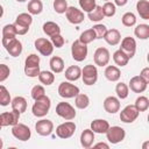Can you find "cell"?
Listing matches in <instances>:
<instances>
[{
	"mask_svg": "<svg viewBox=\"0 0 149 149\" xmlns=\"http://www.w3.org/2000/svg\"><path fill=\"white\" fill-rule=\"evenodd\" d=\"M40 56L30 54L24 61V73L27 77L35 78L40 74Z\"/></svg>",
	"mask_w": 149,
	"mask_h": 149,
	"instance_id": "cell-1",
	"label": "cell"
},
{
	"mask_svg": "<svg viewBox=\"0 0 149 149\" xmlns=\"http://www.w3.org/2000/svg\"><path fill=\"white\" fill-rule=\"evenodd\" d=\"M33 22V16L29 13H21L16 16L15 22L13 23L15 27L16 35H24L28 33L29 27Z\"/></svg>",
	"mask_w": 149,
	"mask_h": 149,
	"instance_id": "cell-2",
	"label": "cell"
},
{
	"mask_svg": "<svg viewBox=\"0 0 149 149\" xmlns=\"http://www.w3.org/2000/svg\"><path fill=\"white\" fill-rule=\"evenodd\" d=\"M50 106H51V101H50V98L48 95H43L38 99L35 100L33 107H31V112L37 118H42L44 115L48 114L49 109H50Z\"/></svg>",
	"mask_w": 149,
	"mask_h": 149,
	"instance_id": "cell-3",
	"label": "cell"
},
{
	"mask_svg": "<svg viewBox=\"0 0 149 149\" xmlns=\"http://www.w3.org/2000/svg\"><path fill=\"white\" fill-rule=\"evenodd\" d=\"M2 45L13 57H17L22 52V43L16 37H2Z\"/></svg>",
	"mask_w": 149,
	"mask_h": 149,
	"instance_id": "cell-4",
	"label": "cell"
},
{
	"mask_svg": "<svg viewBox=\"0 0 149 149\" xmlns=\"http://www.w3.org/2000/svg\"><path fill=\"white\" fill-rule=\"evenodd\" d=\"M56 114L61 118H63L64 120H73L76 118V109L65 101L58 102L56 106Z\"/></svg>",
	"mask_w": 149,
	"mask_h": 149,
	"instance_id": "cell-5",
	"label": "cell"
},
{
	"mask_svg": "<svg viewBox=\"0 0 149 149\" xmlns=\"http://www.w3.org/2000/svg\"><path fill=\"white\" fill-rule=\"evenodd\" d=\"M81 78L85 85H93L98 80V70L94 65L87 64L81 70Z\"/></svg>",
	"mask_w": 149,
	"mask_h": 149,
	"instance_id": "cell-6",
	"label": "cell"
},
{
	"mask_svg": "<svg viewBox=\"0 0 149 149\" xmlns=\"http://www.w3.org/2000/svg\"><path fill=\"white\" fill-rule=\"evenodd\" d=\"M79 93V87L71 84L70 81H62L58 86V94L62 98L69 99V98H74Z\"/></svg>",
	"mask_w": 149,
	"mask_h": 149,
	"instance_id": "cell-7",
	"label": "cell"
},
{
	"mask_svg": "<svg viewBox=\"0 0 149 149\" xmlns=\"http://www.w3.org/2000/svg\"><path fill=\"white\" fill-rule=\"evenodd\" d=\"M105 134H106V137H107L108 142H111L112 144H116V143L121 142L126 136L125 129L122 127H119V126L109 127Z\"/></svg>",
	"mask_w": 149,
	"mask_h": 149,
	"instance_id": "cell-8",
	"label": "cell"
},
{
	"mask_svg": "<svg viewBox=\"0 0 149 149\" xmlns=\"http://www.w3.org/2000/svg\"><path fill=\"white\" fill-rule=\"evenodd\" d=\"M71 55L72 58L77 62H83L87 57V47L86 44H83L79 42V40L74 41L71 47Z\"/></svg>",
	"mask_w": 149,
	"mask_h": 149,
	"instance_id": "cell-9",
	"label": "cell"
},
{
	"mask_svg": "<svg viewBox=\"0 0 149 149\" xmlns=\"http://www.w3.org/2000/svg\"><path fill=\"white\" fill-rule=\"evenodd\" d=\"M12 134L15 139H17L20 141H28L31 136V132H30L29 127L23 123H19V122L16 125L12 126Z\"/></svg>",
	"mask_w": 149,
	"mask_h": 149,
	"instance_id": "cell-10",
	"label": "cell"
},
{
	"mask_svg": "<svg viewBox=\"0 0 149 149\" xmlns=\"http://www.w3.org/2000/svg\"><path fill=\"white\" fill-rule=\"evenodd\" d=\"M74 132H76V125L71 120L59 125L56 128V135L59 139H69L74 134Z\"/></svg>",
	"mask_w": 149,
	"mask_h": 149,
	"instance_id": "cell-11",
	"label": "cell"
},
{
	"mask_svg": "<svg viewBox=\"0 0 149 149\" xmlns=\"http://www.w3.org/2000/svg\"><path fill=\"white\" fill-rule=\"evenodd\" d=\"M139 114L140 112L134 105H128L120 112V120L125 123H132L137 119Z\"/></svg>",
	"mask_w": 149,
	"mask_h": 149,
	"instance_id": "cell-12",
	"label": "cell"
},
{
	"mask_svg": "<svg viewBox=\"0 0 149 149\" xmlns=\"http://www.w3.org/2000/svg\"><path fill=\"white\" fill-rule=\"evenodd\" d=\"M35 48L36 50L43 55V56H50L54 51V45L51 43V41L47 40V38H43V37H40L37 40H35Z\"/></svg>",
	"mask_w": 149,
	"mask_h": 149,
	"instance_id": "cell-13",
	"label": "cell"
},
{
	"mask_svg": "<svg viewBox=\"0 0 149 149\" xmlns=\"http://www.w3.org/2000/svg\"><path fill=\"white\" fill-rule=\"evenodd\" d=\"M93 59H94V63L95 65H99V66H106L111 59V55H109V51L108 49L106 48H98L95 51H94V56H93Z\"/></svg>",
	"mask_w": 149,
	"mask_h": 149,
	"instance_id": "cell-14",
	"label": "cell"
},
{
	"mask_svg": "<svg viewBox=\"0 0 149 149\" xmlns=\"http://www.w3.org/2000/svg\"><path fill=\"white\" fill-rule=\"evenodd\" d=\"M120 50L122 52H125L128 58H132L134 57L135 52H136V42L133 37L130 36H127L125 37L122 41H121V47H120Z\"/></svg>",
	"mask_w": 149,
	"mask_h": 149,
	"instance_id": "cell-15",
	"label": "cell"
},
{
	"mask_svg": "<svg viewBox=\"0 0 149 149\" xmlns=\"http://www.w3.org/2000/svg\"><path fill=\"white\" fill-rule=\"evenodd\" d=\"M65 15H66L68 21L70 23H73V24H79L84 21V12H81L80 9H78L73 6L68 7Z\"/></svg>",
	"mask_w": 149,
	"mask_h": 149,
	"instance_id": "cell-16",
	"label": "cell"
},
{
	"mask_svg": "<svg viewBox=\"0 0 149 149\" xmlns=\"http://www.w3.org/2000/svg\"><path fill=\"white\" fill-rule=\"evenodd\" d=\"M35 129H36V133L40 134L41 136H49L54 130V123L48 119H42L36 122Z\"/></svg>",
	"mask_w": 149,
	"mask_h": 149,
	"instance_id": "cell-17",
	"label": "cell"
},
{
	"mask_svg": "<svg viewBox=\"0 0 149 149\" xmlns=\"http://www.w3.org/2000/svg\"><path fill=\"white\" fill-rule=\"evenodd\" d=\"M20 112H17L16 109H12V112H5L2 114H0L1 116V122L2 126H14L19 122L20 119Z\"/></svg>",
	"mask_w": 149,
	"mask_h": 149,
	"instance_id": "cell-18",
	"label": "cell"
},
{
	"mask_svg": "<svg viewBox=\"0 0 149 149\" xmlns=\"http://www.w3.org/2000/svg\"><path fill=\"white\" fill-rule=\"evenodd\" d=\"M147 85H148V83L144 79H142L140 76H134L133 78H130L128 87L135 93H142L146 91Z\"/></svg>",
	"mask_w": 149,
	"mask_h": 149,
	"instance_id": "cell-19",
	"label": "cell"
},
{
	"mask_svg": "<svg viewBox=\"0 0 149 149\" xmlns=\"http://www.w3.org/2000/svg\"><path fill=\"white\" fill-rule=\"evenodd\" d=\"M104 108L107 113H111V114H114L116 112H119L120 109V101L116 97H107L105 100H104Z\"/></svg>",
	"mask_w": 149,
	"mask_h": 149,
	"instance_id": "cell-20",
	"label": "cell"
},
{
	"mask_svg": "<svg viewBox=\"0 0 149 149\" xmlns=\"http://www.w3.org/2000/svg\"><path fill=\"white\" fill-rule=\"evenodd\" d=\"M108 128H109V123H108V121H106L104 119H95L91 122V130L93 133L105 134Z\"/></svg>",
	"mask_w": 149,
	"mask_h": 149,
	"instance_id": "cell-21",
	"label": "cell"
},
{
	"mask_svg": "<svg viewBox=\"0 0 149 149\" xmlns=\"http://www.w3.org/2000/svg\"><path fill=\"white\" fill-rule=\"evenodd\" d=\"M104 40L109 44V45H116L120 43L121 41V34L118 29H107L105 36H104Z\"/></svg>",
	"mask_w": 149,
	"mask_h": 149,
	"instance_id": "cell-22",
	"label": "cell"
},
{
	"mask_svg": "<svg viewBox=\"0 0 149 149\" xmlns=\"http://www.w3.org/2000/svg\"><path fill=\"white\" fill-rule=\"evenodd\" d=\"M94 142V133L91 129H85L83 130L80 135V144L84 148H91Z\"/></svg>",
	"mask_w": 149,
	"mask_h": 149,
	"instance_id": "cell-23",
	"label": "cell"
},
{
	"mask_svg": "<svg viewBox=\"0 0 149 149\" xmlns=\"http://www.w3.org/2000/svg\"><path fill=\"white\" fill-rule=\"evenodd\" d=\"M81 77V69L78 65H71L65 70V78L69 81L78 80Z\"/></svg>",
	"mask_w": 149,
	"mask_h": 149,
	"instance_id": "cell-24",
	"label": "cell"
},
{
	"mask_svg": "<svg viewBox=\"0 0 149 149\" xmlns=\"http://www.w3.org/2000/svg\"><path fill=\"white\" fill-rule=\"evenodd\" d=\"M105 77L109 81H118L121 77L120 69L118 66H114V65H108L105 70Z\"/></svg>",
	"mask_w": 149,
	"mask_h": 149,
	"instance_id": "cell-25",
	"label": "cell"
},
{
	"mask_svg": "<svg viewBox=\"0 0 149 149\" xmlns=\"http://www.w3.org/2000/svg\"><path fill=\"white\" fill-rule=\"evenodd\" d=\"M136 9L139 15L143 20H149V2L148 0H139L136 3Z\"/></svg>",
	"mask_w": 149,
	"mask_h": 149,
	"instance_id": "cell-26",
	"label": "cell"
},
{
	"mask_svg": "<svg viewBox=\"0 0 149 149\" xmlns=\"http://www.w3.org/2000/svg\"><path fill=\"white\" fill-rule=\"evenodd\" d=\"M49 65H50V69L54 73H61L64 70V61L59 56L51 57V59L49 62Z\"/></svg>",
	"mask_w": 149,
	"mask_h": 149,
	"instance_id": "cell-27",
	"label": "cell"
},
{
	"mask_svg": "<svg viewBox=\"0 0 149 149\" xmlns=\"http://www.w3.org/2000/svg\"><path fill=\"white\" fill-rule=\"evenodd\" d=\"M43 31L44 34H47L48 36H54V35H57V34H61V28L56 23V22H52V21H47L44 24H43Z\"/></svg>",
	"mask_w": 149,
	"mask_h": 149,
	"instance_id": "cell-28",
	"label": "cell"
},
{
	"mask_svg": "<svg viewBox=\"0 0 149 149\" xmlns=\"http://www.w3.org/2000/svg\"><path fill=\"white\" fill-rule=\"evenodd\" d=\"M10 105L13 109H16L20 113H23L27 109V100L23 97H15L14 99H12Z\"/></svg>",
	"mask_w": 149,
	"mask_h": 149,
	"instance_id": "cell-29",
	"label": "cell"
},
{
	"mask_svg": "<svg viewBox=\"0 0 149 149\" xmlns=\"http://www.w3.org/2000/svg\"><path fill=\"white\" fill-rule=\"evenodd\" d=\"M28 13L31 14V15H37V14H41L42 10H43V3L41 0H30L28 2Z\"/></svg>",
	"mask_w": 149,
	"mask_h": 149,
	"instance_id": "cell-30",
	"label": "cell"
},
{
	"mask_svg": "<svg viewBox=\"0 0 149 149\" xmlns=\"http://www.w3.org/2000/svg\"><path fill=\"white\" fill-rule=\"evenodd\" d=\"M134 34L140 40H147L149 37V26L146 23L137 24L136 28L134 29Z\"/></svg>",
	"mask_w": 149,
	"mask_h": 149,
	"instance_id": "cell-31",
	"label": "cell"
},
{
	"mask_svg": "<svg viewBox=\"0 0 149 149\" xmlns=\"http://www.w3.org/2000/svg\"><path fill=\"white\" fill-rule=\"evenodd\" d=\"M95 40V33L94 30L91 28V29H87V30H84L80 36H79V42L83 43V44H88L91 42H93Z\"/></svg>",
	"mask_w": 149,
	"mask_h": 149,
	"instance_id": "cell-32",
	"label": "cell"
},
{
	"mask_svg": "<svg viewBox=\"0 0 149 149\" xmlns=\"http://www.w3.org/2000/svg\"><path fill=\"white\" fill-rule=\"evenodd\" d=\"M113 61L115 62L116 65H119V66H125V65L128 64L129 58H128V56H127L125 52H122V51L119 49V50H116V51L113 54Z\"/></svg>",
	"mask_w": 149,
	"mask_h": 149,
	"instance_id": "cell-33",
	"label": "cell"
},
{
	"mask_svg": "<svg viewBox=\"0 0 149 149\" xmlns=\"http://www.w3.org/2000/svg\"><path fill=\"white\" fill-rule=\"evenodd\" d=\"M74 105L77 108L79 109H85L88 105H90V98L86 95V94H83V93H78L76 95V99H74Z\"/></svg>",
	"mask_w": 149,
	"mask_h": 149,
	"instance_id": "cell-34",
	"label": "cell"
},
{
	"mask_svg": "<svg viewBox=\"0 0 149 149\" xmlns=\"http://www.w3.org/2000/svg\"><path fill=\"white\" fill-rule=\"evenodd\" d=\"M87 16H88V19H90L91 21H93V22H99V21H101V20L105 17V15H104V13H102V7H101V6H95L92 12L87 13Z\"/></svg>",
	"mask_w": 149,
	"mask_h": 149,
	"instance_id": "cell-35",
	"label": "cell"
},
{
	"mask_svg": "<svg viewBox=\"0 0 149 149\" xmlns=\"http://www.w3.org/2000/svg\"><path fill=\"white\" fill-rule=\"evenodd\" d=\"M38 80L44 85H51L55 80V74L52 71H41L38 74Z\"/></svg>",
	"mask_w": 149,
	"mask_h": 149,
	"instance_id": "cell-36",
	"label": "cell"
},
{
	"mask_svg": "<svg viewBox=\"0 0 149 149\" xmlns=\"http://www.w3.org/2000/svg\"><path fill=\"white\" fill-rule=\"evenodd\" d=\"M134 106L136 107V109L139 112H144L149 108V99L144 95H140L136 100H135V104Z\"/></svg>",
	"mask_w": 149,
	"mask_h": 149,
	"instance_id": "cell-37",
	"label": "cell"
},
{
	"mask_svg": "<svg viewBox=\"0 0 149 149\" xmlns=\"http://www.w3.org/2000/svg\"><path fill=\"white\" fill-rule=\"evenodd\" d=\"M10 101H12V99H10V94H9L8 90L3 85H0V105L8 106L10 104Z\"/></svg>",
	"mask_w": 149,
	"mask_h": 149,
	"instance_id": "cell-38",
	"label": "cell"
},
{
	"mask_svg": "<svg viewBox=\"0 0 149 149\" xmlns=\"http://www.w3.org/2000/svg\"><path fill=\"white\" fill-rule=\"evenodd\" d=\"M115 92L118 94V97L120 99H126L128 97V93H129V87L127 86V84L125 83H118L116 86H115Z\"/></svg>",
	"mask_w": 149,
	"mask_h": 149,
	"instance_id": "cell-39",
	"label": "cell"
},
{
	"mask_svg": "<svg viewBox=\"0 0 149 149\" xmlns=\"http://www.w3.org/2000/svg\"><path fill=\"white\" fill-rule=\"evenodd\" d=\"M121 21H122V24L123 26H126V27H133L136 23V16H135L134 13L127 12V13H125L122 15Z\"/></svg>",
	"mask_w": 149,
	"mask_h": 149,
	"instance_id": "cell-40",
	"label": "cell"
},
{
	"mask_svg": "<svg viewBox=\"0 0 149 149\" xmlns=\"http://www.w3.org/2000/svg\"><path fill=\"white\" fill-rule=\"evenodd\" d=\"M115 12H116V7L113 2H109V1H106L105 5L102 6V13L105 16L107 17H112L115 15Z\"/></svg>",
	"mask_w": 149,
	"mask_h": 149,
	"instance_id": "cell-41",
	"label": "cell"
},
{
	"mask_svg": "<svg viewBox=\"0 0 149 149\" xmlns=\"http://www.w3.org/2000/svg\"><path fill=\"white\" fill-rule=\"evenodd\" d=\"M79 1V6L80 8L86 12V13H90L94 9V7L97 6L95 3V0H78Z\"/></svg>",
	"mask_w": 149,
	"mask_h": 149,
	"instance_id": "cell-42",
	"label": "cell"
},
{
	"mask_svg": "<svg viewBox=\"0 0 149 149\" xmlns=\"http://www.w3.org/2000/svg\"><path fill=\"white\" fill-rule=\"evenodd\" d=\"M54 9L58 14H63L68 9V2L66 0H54Z\"/></svg>",
	"mask_w": 149,
	"mask_h": 149,
	"instance_id": "cell-43",
	"label": "cell"
},
{
	"mask_svg": "<svg viewBox=\"0 0 149 149\" xmlns=\"http://www.w3.org/2000/svg\"><path fill=\"white\" fill-rule=\"evenodd\" d=\"M45 94V91H44V87L42 85H35L33 88H31V98L34 100L43 97Z\"/></svg>",
	"mask_w": 149,
	"mask_h": 149,
	"instance_id": "cell-44",
	"label": "cell"
},
{
	"mask_svg": "<svg viewBox=\"0 0 149 149\" xmlns=\"http://www.w3.org/2000/svg\"><path fill=\"white\" fill-rule=\"evenodd\" d=\"M16 31L14 24H6L2 28V37H15Z\"/></svg>",
	"mask_w": 149,
	"mask_h": 149,
	"instance_id": "cell-45",
	"label": "cell"
},
{
	"mask_svg": "<svg viewBox=\"0 0 149 149\" xmlns=\"http://www.w3.org/2000/svg\"><path fill=\"white\" fill-rule=\"evenodd\" d=\"M92 29H93L94 33H95V38H104V36H105V34H106V31H107L106 26H105V24H100V23L95 24Z\"/></svg>",
	"mask_w": 149,
	"mask_h": 149,
	"instance_id": "cell-46",
	"label": "cell"
},
{
	"mask_svg": "<svg viewBox=\"0 0 149 149\" xmlns=\"http://www.w3.org/2000/svg\"><path fill=\"white\" fill-rule=\"evenodd\" d=\"M10 74V69L6 64H0V83L5 81Z\"/></svg>",
	"mask_w": 149,
	"mask_h": 149,
	"instance_id": "cell-47",
	"label": "cell"
},
{
	"mask_svg": "<svg viewBox=\"0 0 149 149\" xmlns=\"http://www.w3.org/2000/svg\"><path fill=\"white\" fill-rule=\"evenodd\" d=\"M51 43L56 48H62L64 45V43H65V40L61 34H57V35L51 36Z\"/></svg>",
	"mask_w": 149,
	"mask_h": 149,
	"instance_id": "cell-48",
	"label": "cell"
},
{
	"mask_svg": "<svg viewBox=\"0 0 149 149\" xmlns=\"http://www.w3.org/2000/svg\"><path fill=\"white\" fill-rule=\"evenodd\" d=\"M140 77H141L142 79H144L147 83H149V68H144V69L141 71Z\"/></svg>",
	"mask_w": 149,
	"mask_h": 149,
	"instance_id": "cell-49",
	"label": "cell"
},
{
	"mask_svg": "<svg viewBox=\"0 0 149 149\" xmlns=\"http://www.w3.org/2000/svg\"><path fill=\"white\" fill-rule=\"evenodd\" d=\"M127 2H128V0H114V5L115 6H119V7L125 6Z\"/></svg>",
	"mask_w": 149,
	"mask_h": 149,
	"instance_id": "cell-50",
	"label": "cell"
},
{
	"mask_svg": "<svg viewBox=\"0 0 149 149\" xmlns=\"http://www.w3.org/2000/svg\"><path fill=\"white\" fill-rule=\"evenodd\" d=\"M93 147H94V148H105V149H108V148H109V146H108L107 143H104V142H99V143L94 144Z\"/></svg>",
	"mask_w": 149,
	"mask_h": 149,
	"instance_id": "cell-51",
	"label": "cell"
},
{
	"mask_svg": "<svg viewBox=\"0 0 149 149\" xmlns=\"http://www.w3.org/2000/svg\"><path fill=\"white\" fill-rule=\"evenodd\" d=\"M2 15H3V7L0 5V19L2 17Z\"/></svg>",
	"mask_w": 149,
	"mask_h": 149,
	"instance_id": "cell-52",
	"label": "cell"
},
{
	"mask_svg": "<svg viewBox=\"0 0 149 149\" xmlns=\"http://www.w3.org/2000/svg\"><path fill=\"white\" fill-rule=\"evenodd\" d=\"M2 146H3V142H2V139L0 137V149L2 148Z\"/></svg>",
	"mask_w": 149,
	"mask_h": 149,
	"instance_id": "cell-53",
	"label": "cell"
},
{
	"mask_svg": "<svg viewBox=\"0 0 149 149\" xmlns=\"http://www.w3.org/2000/svg\"><path fill=\"white\" fill-rule=\"evenodd\" d=\"M3 126H2V122H1V116H0V130H1V128H2Z\"/></svg>",
	"mask_w": 149,
	"mask_h": 149,
	"instance_id": "cell-54",
	"label": "cell"
},
{
	"mask_svg": "<svg viewBox=\"0 0 149 149\" xmlns=\"http://www.w3.org/2000/svg\"><path fill=\"white\" fill-rule=\"evenodd\" d=\"M16 1H17V2H24L26 0H16Z\"/></svg>",
	"mask_w": 149,
	"mask_h": 149,
	"instance_id": "cell-55",
	"label": "cell"
},
{
	"mask_svg": "<svg viewBox=\"0 0 149 149\" xmlns=\"http://www.w3.org/2000/svg\"><path fill=\"white\" fill-rule=\"evenodd\" d=\"M105 1H108V0H105Z\"/></svg>",
	"mask_w": 149,
	"mask_h": 149,
	"instance_id": "cell-56",
	"label": "cell"
}]
</instances>
